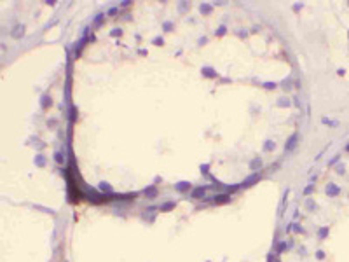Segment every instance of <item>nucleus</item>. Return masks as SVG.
<instances>
[{
  "label": "nucleus",
  "instance_id": "f257e3e1",
  "mask_svg": "<svg viewBox=\"0 0 349 262\" xmlns=\"http://www.w3.org/2000/svg\"><path fill=\"white\" fill-rule=\"evenodd\" d=\"M65 178H66V182H68V198L72 203H77L79 199L82 198V192H80V189L77 187L75 180H73V177H72V173H70L68 170H65Z\"/></svg>",
  "mask_w": 349,
  "mask_h": 262
},
{
  "label": "nucleus",
  "instance_id": "f03ea898",
  "mask_svg": "<svg viewBox=\"0 0 349 262\" xmlns=\"http://www.w3.org/2000/svg\"><path fill=\"white\" fill-rule=\"evenodd\" d=\"M260 173H253V175H250L248 178H244L243 180V184H241V187H244V189H248V187H251V185H255L260 180Z\"/></svg>",
  "mask_w": 349,
  "mask_h": 262
},
{
  "label": "nucleus",
  "instance_id": "7ed1b4c3",
  "mask_svg": "<svg viewBox=\"0 0 349 262\" xmlns=\"http://www.w3.org/2000/svg\"><path fill=\"white\" fill-rule=\"evenodd\" d=\"M229 201H230V194H227V192L216 194L215 198H213V203H215V205H225V203H229Z\"/></svg>",
  "mask_w": 349,
  "mask_h": 262
},
{
  "label": "nucleus",
  "instance_id": "20e7f679",
  "mask_svg": "<svg viewBox=\"0 0 349 262\" xmlns=\"http://www.w3.org/2000/svg\"><path fill=\"white\" fill-rule=\"evenodd\" d=\"M297 140H299V135H297V133H293V135L286 140L285 150H293V149H295V147H297Z\"/></svg>",
  "mask_w": 349,
  "mask_h": 262
},
{
  "label": "nucleus",
  "instance_id": "39448f33",
  "mask_svg": "<svg viewBox=\"0 0 349 262\" xmlns=\"http://www.w3.org/2000/svg\"><path fill=\"white\" fill-rule=\"evenodd\" d=\"M206 189L208 187H195V189H192V192H190V198H194V199H202L204 198V192H206Z\"/></svg>",
  "mask_w": 349,
  "mask_h": 262
},
{
  "label": "nucleus",
  "instance_id": "423d86ee",
  "mask_svg": "<svg viewBox=\"0 0 349 262\" xmlns=\"http://www.w3.org/2000/svg\"><path fill=\"white\" fill-rule=\"evenodd\" d=\"M327 194L330 196V198H335V196L341 194V187H337L335 184H328L327 185Z\"/></svg>",
  "mask_w": 349,
  "mask_h": 262
},
{
  "label": "nucleus",
  "instance_id": "0eeeda50",
  "mask_svg": "<svg viewBox=\"0 0 349 262\" xmlns=\"http://www.w3.org/2000/svg\"><path fill=\"white\" fill-rule=\"evenodd\" d=\"M188 189H190V184H188V182H178V184H174V191H178V192H187Z\"/></svg>",
  "mask_w": 349,
  "mask_h": 262
},
{
  "label": "nucleus",
  "instance_id": "6e6552de",
  "mask_svg": "<svg viewBox=\"0 0 349 262\" xmlns=\"http://www.w3.org/2000/svg\"><path fill=\"white\" fill-rule=\"evenodd\" d=\"M174 206H176L174 201H168V203L159 206V212H171V210H174Z\"/></svg>",
  "mask_w": 349,
  "mask_h": 262
},
{
  "label": "nucleus",
  "instance_id": "1a4fd4ad",
  "mask_svg": "<svg viewBox=\"0 0 349 262\" xmlns=\"http://www.w3.org/2000/svg\"><path fill=\"white\" fill-rule=\"evenodd\" d=\"M202 75H204V77H209V79L218 77V73H216L213 68H209V66H204V68H202Z\"/></svg>",
  "mask_w": 349,
  "mask_h": 262
},
{
  "label": "nucleus",
  "instance_id": "9d476101",
  "mask_svg": "<svg viewBox=\"0 0 349 262\" xmlns=\"http://www.w3.org/2000/svg\"><path fill=\"white\" fill-rule=\"evenodd\" d=\"M145 194L147 198L154 199L155 196H157V189H155V185H148V187H145Z\"/></svg>",
  "mask_w": 349,
  "mask_h": 262
},
{
  "label": "nucleus",
  "instance_id": "9b49d317",
  "mask_svg": "<svg viewBox=\"0 0 349 262\" xmlns=\"http://www.w3.org/2000/svg\"><path fill=\"white\" fill-rule=\"evenodd\" d=\"M328 234H330V227L328 226H323V227L318 229V238H320V240H325Z\"/></svg>",
  "mask_w": 349,
  "mask_h": 262
},
{
  "label": "nucleus",
  "instance_id": "f8f14e48",
  "mask_svg": "<svg viewBox=\"0 0 349 262\" xmlns=\"http://www.w3.org/2000/svg\"><path fill=\"white\" fill-rule=\"evenodd\" d=\"M11 35H12L14 39H19V37H23V35H25V26H23V25L16 26V28H14V32L11 33Z\"/></svg>",
  "mask_w": 349,
  "mask_h": 262
},
{
  "label": "nucleus",
  "instance_id": "ddd939ff",
  "mask_svg": "<svg viewBox=\"0 0 349 262\" xmlns=\"http://www.w3.org/2000/svg\"><path fill=\"white\" fill-rule=\"evenodd\" d=\"M286 248H288V245H286V241H279L278 245H276V255H281L283 252H285Z\"/></svg>",
  "mask_w": 349,
  "mask_h": 262
},
{
  "label": "nucleus",
  "instance_id": "4468645a",
  "mask_svg": "<svg viewBox=\"0 0 349 262\" xmlns=\"http://www.w3.org/2000/svg\"><path fill=\"white\" fill-rule=\"evenodd\" d=\"M98 189L101 192H107V194H112V185L107 184V182H101V184L98 185Z\"/></svg>",
  "mask_w": 349,
  "mask_h": 262
},
{
  "label": "nucleus",
  "instance_id": "2eb2a0df",
  "mask_svg": "<svg viewBox=\"0 0 349 262\" xmlns=\"http://www.w3.org/2000/svg\"><path fill=\"white\" fill-rule=\"evenodd\" d=\"M260 166H262V159H260V157H255L250 163V170H258Z\"/></svg>",
  "mask_w": 349,
  "mask_h": 262
},
{
  "label": "nucleus",
  "instance_id": "dca6fc26",
  "mask_svg": "<svg viewBox=\"0 0 349 262\" xmlns=\"http://www.w3.org/2000/svg\"><path fill=\"white\" fill-rule=\"evenodd\" d=\"M199 11H201L202 14H211V11H213V7H211V5H208V4H201V7H199Z\"/></svg>",
  "mask_w": 349,
  "mask_h": 262
},
{
  "label": "nucleus",
  "instance_id": "f3484780",
  "mask_svg": "<svg viewBox=\"0 0 349 262\" xmlns=\"http://www.w3.org/2000/svg\"><path fill=\"white\" fill-rule=\"evenodd\" d=\"M35 164L42 168V166L46 164V159H44V156H35Z\"/></svg>",
  "mask_w": 349,
  "mask_h": 262
},
{
  "label": "nucleus",
  "instance_id": "a211bd4d",
  "mask_svg": "<svg viewBox=\"0 0 349 262\" xmlns=\"http://www.w3.org/2000/svg\"><path fill=\"white\" fill-rule=\"evenodd\" d=\"M54 161H56L58 164H63V161H65V156H63L61 152H56V154H54Z\"/></svg>",
  "mask_w": 349,
  "mask_h": 262
},
{
  "label": "nucleus",
  "instance_id": "6ab92c4d",
  "mask_svg": "<svg viewBox=\"0 0 349 262\" xmlns=\"http://www.w3.org/2000/svg\"><path fill=\"white\" fill-rule=\"evenodd\" d=\"M321 122H323V124H328V126H339V122H337V121H330V119H327V117H323V119H321Z\"/></svg>",
  "mask_w": 349,
  "mask_h": 262
},
{
  "label": "nucleus",
  "instance_id": "aec40b11",
  "mask_svg": "<svg viewBox=\"0 0 349 262\" xmlns=\"http://www.w3.org/2000/svg\"><path fill=\"white\" fill-rule=\"evenodd\" d=\"M47 105H51V98L49 96H42V108H47Z\"/></svg>",
  "mask_w": 349,
  "mask_h": 262
},
{
  "label": "nucleus",
  "instance_id": "412c9836",
  "mask_svg": "<svg viewBox=\"0 0 349 262\" xmlns=\"http://www.w3.org/2000/svg\"><path fill=\"white\" fill-rule=\"evenodd\" d=\"M306 208H307V210H314V208H316V203H314L313 199H307V201H306Z\"/></svg>",
  "mask_w": 349,
  "mask_h": 262
},
{
  "label": "nucleus",
  "instance_id": "4be33fe9",
  "mask_svg": "<svg viewBox=\"0 0 349 262\" xmlns=\"http://www.w3.org/2000/svg\"><path fill=\"white\" fill-rule=\"evenodd\" d=\"M313 191H314V184H309L306 189H304V196H309V194H311Z\"/></svg>",
  "mask_w": 349,
  "mask_h": 262
},
{
  "label": "nucleus",
  "instance_id": "5701e85b",
  "mask_svg": "<svg viewBox=\"0 0 349 262\" xmlns=\"http://www.w3.org/2000/svg\"><path fill=\"white\" fill-rule=\"evenodd\" d=\"M274 147H276V145H274V142H271V140H269V142H265V145H264V150H272V149H274Z\"/></svg>",
  "mask_w": 349,
  "mask_h": 262
},
{
  "label": "nucleus",
  "instance_id": "b1692460",
  "mask_svg": "<svg viewBox=\"0 0 349 262\" xmlns=\"http://www.w3.org/2000/svg\"><path fill=\"white\" fill-rule=\"evenodd\" d=\"M154 44H155V46H162V44H164V39H162V37H155V39H154Z\"/></svg>",
  "mask_w": 349,
  "mask_h": 262
},
{
  "label": "nucleus",
  "instance_id": "393cba45",
  "mask_svg": "<svg viewBox=\"0 0 349 262\" xmlns=\"http://www.w3.org/2000/svg\"><path fill=\"white\" fill-rule=\"evenodd\" d=\"M339 157H341L339 154H337V156H334L332 159H330V161H328V166H334V164L337 163V161H339Z\"/></svg>",
  "mask_w": 349,
  "mask_h": 262
},
{
  "label": "nucleus",
  "instance_id": "a878e982",
  "mask_svg": "<svg viewBox=\"0 0 349 262\" xmlns=\"http://www.w3.org/2000/svg\"><path fill=\"white\" fill-rule=\"evenodd\" d=\"M276 86H278L276 82H265V84H264V87H265V89H274Z\"/></svg>",
  "mask_w": 349,
  "mask_h": 262
},
{
  "label": "nucleus",
  "instance_id": "bb28decb",
  "mask_svg": "<svg viewBox=\"0 0 349 262\" xmlns=\"http://www.w3.org/2000/svg\"><path fill=\"white\" fill-rule=\"evenodd\" d=\"M225 32H227V28H225V26H223V25H222L220 28L216 30V35H225Z\"/></svg>",
  "mask_w": 349,
  "mask_h": 262
},
{
  "label": "nucleus",
  "instance_id": "cd10ccee",
  "mask_svg": "<svg viewBox=\"0 0 349 262\" xmlns=\"http://www.w3.org/2000/svg\"><path fill=\"white\" fill-rule=\"evenodd\" d=\"M239 187H241V185H229V187H227V192H236Z\"/></svg>",
  "mask_w": 349,
  "mask_h": 262
},
{
  "label": "nucleus",
  "instance_id": "c85d7f7f",
  "mask_svg": "<svg viewBox=\"0 0 349 262\" xmlns=\"http://www.w3.org/2000/svg\"><path fill=\"white\" fill-rule=\"evenodd\" d=\"M103 18H105L103 14H98V18H96V19H94V25H96V26H98V25H101V21H103Z\"/></svg>",
  "mask_w": 349,
  "mask_h": 262
},
{
  "label": "nucleus",
  "instance_id": "c756f323",
  "mask_svg": "<svg viewBox=\"0 0 349 262\" xmlns=\"http://www.w3.org/2000/svg\"><path fill=\"white\" fill-rule=\"evenodd\" d=\"M316 259H320V260L325 259V252H323V250H318V252H316Z\"/></svg>",
  "mask_w": 349,
  "mask_h": 262
},
{
  "label": "nucleus",
  "instance_id": "7c9ffc66",
  "mask_svg": "<svg viewBox=\"0 0 349 262\" xmlns=\"http://www.w3.org/2000/svg\"><path fill=\"white\" fill-rule=\"evenodd\" d=\"M171 28H173V23H169V21L164 23V30H166V32H171Z\"/></svg>",
  "mask_w": 349,
  "mask_h": 262
},
{
  "label": "nucleus",
  "instance_id": "2f4dec72",
  "mask_svg": "<svg viewBox=\"0 0 349 262\" xmlns=\"http://www.w3.org/2000/svg\"><path fill=\"white\" fill-rule=\"evenodd\" d=\"M267 262H279V260H278V259H276V257H274L272 253H269V255H267Z\"/></svg>",
  "mask_w": 349,
  "mask_h": 262
},
{
  "label": "nucleus",
  "instance_id": "473e14b6",
  "mask_svg": "<svg viewBox=\"0 0 349 262\" xmlns=\"http://www.w3.org/2000/svg\"><path fill=\"white\" fill-rule=\"evenodd\" d=\"M120 33H122V30H119V28L117 30H112V32H110L112 37H117V35H120Z\"/></svg>",
  "mask_w": 349,
  "mask_h": 262
},
{
  "label": "nucleus",
  "instance_id": "72a5a7b5",
  "mask_svg": "<svg viewBox=\"0 0 349 262\" xmlns=\"http://www.w3.org/2000/svg\"><path fill=\"white\" fill-rule=\"evenodd\" d=\"M208 168H209L208 164H204V166H201V173H202V175H208Z\"/></svg>",
  "mask_w": 349,
  "mask_h": 262
},
{
  "label": "nucleus",
  "instance_id": "f704fd0d",
  "mask_svg": "<svg viewBox=\"0 0 349 262\" xmlns=\"http://www.w3.org/2000/svg\"><path fill=\"white\" fill-rule=\"evenodd\" d=\"M288 105H290V101H288V100H286V101L283 100V101H279V103H278V107H288Z\"/></svg>",
  "mask_w": 349,
  "mask_h": 262
},
{
  "label": "nucleus",
  "instance_id": "c9c22d12",
  "mask_svg": "<svg viewBox=\"0 0 349 262\" xmlns=\"http://www.w3.org/2000/svg\"><path fill=\"white\" fill-rule=\"evenodd\" d=\"M293 231H295V233H302V227L297 226V224H293Z\"/></svg>",
  "mask_w": 349,
  "mask_h": 262
},
{
  "label": "nucleus",
  "instance_id": "e433bc0d",
  "mask_svg": "<svg viewBox=\"0 0 349 262\" xmlns=\"http://www.w3.org/2000/svg\"><path fill=\"white\" fill-rule=\"evenodd\" d=\"M337 173H339V175H342V173H344V164L337 166Z\"/></svg>",
  "mask_w": 349,
  "mask_h": 262
},
{
  "label": "nucleus",
  "instance_id": "4c0bfd02",
  "mask_svg": "<svg viewBox=\"0 0 349 262\" xmlns=\"http://www.w3.org/2000/svg\"><path fill=\"white\" fill-rule=\"evenodd\" d=\"M300 9H302V5H300V4H295V5H293V11H300Z\"/></svg>",
  "mask_w": 349,
  "mask_h": 262
},
{
  "label": "nucleus",
  "instance_id": "58836bf2",
  "mask_svg": "<svg viewBox=\"0 0 349 262\" xmlns=\"http://www.w3.org/2000/svg\"><path fill=\"white\" fill-rule=\"evenodd\" d=\"M337 73H339V75H344V73H346V70H344V68H339V70H337Z\"/></svg>",
  "mask_w": 349,
  "mask_h": 262
},
{
  "label": "nucleus",
  "instance_id": "ea45409f",
  "mask_svg": "<svg viewBox=\"0 0 349 262\" xmlns=\"http://www.w3.org/2000/svg\"><path fill=\"white\" fill-rule=\"evenodd\" d=\"M346 150H347V152H349V145H347V147H346Z\"/></svg>",
  "mask_w": 349,
  "mask_h": 262
},
{
  "label": "nucleus",
  "instance_id": "a19ab883",
  "mask_svg": "<svg viewBox=\"0 0 349 262\" xmlns=\"http://www.w3.org/2000/svg\"><path fill=\"white\" fill-rule=\"evenodd\" d=\"M347 39H349V33H347Z\"/></svg>",
  "mask_w": 349,
  "mask_h": 262
}]
</instances>
